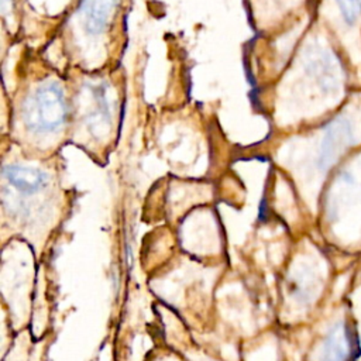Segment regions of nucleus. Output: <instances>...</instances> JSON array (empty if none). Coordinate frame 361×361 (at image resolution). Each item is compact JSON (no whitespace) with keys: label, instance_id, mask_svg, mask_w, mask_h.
<instances>
[{"label":"nucleus","instance_id":"f257e3e1","mask_svg":"<svg viewBox=\"0 0 361 361\" xmlns=\"http://www.w3.org/2000/svg\"><path fill=\"white\" fill-rule=\"evenodd\" d=\"M68 102L58 82L41 83L23 103V121L35 134L58 131L66 121Z\"/></svg>","mask_w":361,"mask_h":361},{"label":"nucleus","instance_id":"f03ea898","mask_svg":"<svg viewBox=\"0 0 361 361\" xmlns=\"http://www.w3.org/2000/svg\"><path fill=\"white\" fill-rule=\"evenodd\" d=\"M354 140L351 123L344 117H337L333 120L326 131L320 145L319 155V168L322 171H327L338 157L351 145Z\"/></svg>","mask_w":361,"mask_h":361},{"label":"nucleus","instance_id":"7ed1b4c3","mask_svg":"<svg viewBox=\"0 0 361 361\" xmlns=\"http://www.w3.org/2000/svg\"><path fill=\"white\" fill-rule=\"evenodd\" d=\"M120 0H82L79 14L85 30L92 35H100L109 27Z\"/></svg>","mask_w":361,"mask_h":361},{"label":"nucleus","instance_id":"20e7f679","mask_svg":"<svg viewBox=\"0 0 361 361\" xmlns=\"http://www.w3.org/2000/svg\"><path fill=\"white\" fill-rule=\"evenodd\" d=\"M351 331L345 322H337L327 331L320 353V361H347L353 344Z\"/></svg>","mask_w":361,"mask_h":361},{"label":"nucleus","instance_id":"39448f33","mask_svg":"<svg viewBox=\"0 0 361 361\" xmlns=\"http://www.w3.org/2000/svg\"><path fill=\"white\" fill-rule=\"evenodd\" d=\"M3 176L11 186L23 193H37L48 183V175L44 171L17 164L6 165L3 168Z\"/></svg>","mask_w":361,"mask_h":361},{"label":"nucleus","instance_id":"423d86ee","mask_svg":"<svg viewBox=\"0 0 361 361\" xmlns=\"http://www.w3.org/2000/svg\"><path fill=\"white\" fill-rule=\"evenodd\" d=\"M343 18L354 24L361 17V0H336Z\"/></svg>","mask_w":361,"mask_h":361}]
</instances>
